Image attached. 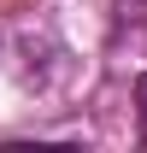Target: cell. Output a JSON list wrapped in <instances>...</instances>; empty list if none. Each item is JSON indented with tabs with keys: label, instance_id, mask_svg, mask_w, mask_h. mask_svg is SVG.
Wrapping results in <instances>:
<instances>
[{
	"label": "cell",
	"instance_id": "6da1fadb",
	"mask_svg": "<svg viewBox=\"0 0 147 153\" xmlns=\"http://www.w3.org/2000/svg\"><path fill=\"white\" fill-rule=\"evenodd\" d=\"M135 106H141V141H147V71L135 76Z\"/></svg>",
	"mask_w": 147,
	"mask_h": 153
}]
</instances>
